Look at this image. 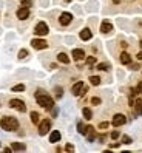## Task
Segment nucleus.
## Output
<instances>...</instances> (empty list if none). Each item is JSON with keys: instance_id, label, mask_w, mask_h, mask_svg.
<instances>
[{"instance_id": "nucleus-22", "label": "nucleus", "mask_w": 142, "mask_h": 153, "mask_svg": "<svg viewBox=\"0 0 142 153\" xmlns=\"http://www.w3.org/2000/svg\"><path fill=\"white\" fill-rule=\"evenodd\" d=\"M77 130H79V133H81V134H85L87 133V127L84 125V122H79L77 124Z\"/></svg>"}, {"instance_id": "nucleus-6", "label": "nucleus", "mask_w": 142, "mask_h": 153, "mask_svg": "<svg viewBox=\"0 0 142 153\" xmlns=\"http://www.w3.org/2000/svg\"><path fill=\"white\" fill-rule=\"evenodd\" d=\"M125 122H127V116L122 114V113H116L113 116V119H111V125H113V127H121V125H124Z\"/></svg>"}, {"instance_id": "nucleus-3", "label": "nucleus", "mask_w": 142, "mask_h": 153, "mask_svg": "<svg viewBox=\"0 0 142 153\" xmlns=\"http://www.w3.org/2000/svg\"><path fill=\"white\" fill-rule=\"evenodd\" d=\"M48 33H50V30H48V25L45 22H39L34 26V34L39 36V37H43V36H47Z\"/></svg>"}, {"instance_id": "nucleus-26", "label": "nucleus", "mask_w": 142, "mask_h": 153, "mask_svg": "<svg viewBox=\"0 0 142 153\" xmlns=\"http://www.w3.org/2000/svg\"><path fill=\"white\" fill-rule=\"evenodd\" d=\"M26 56H28V50H25V48H23V50L19 51V59H25Z\"/></svg>"}, {"instance_id": "nucleus-1", "label": "nucleus", "mask_w": 142, "mask_h": 153, "mask_svg": "<svg viewBox=\"0 0 142 153\" xmlns=\"http://www.w3.org/2000/svg\"><path fill=\"white\" fill-rule=\"evenodd\" d=\"M36 101H37V104L40 107H43V108H47V110H51L53 107H54V99L50 94H47L43 90H37V91H36Z\"/></svg>"}, {"instance_id": "nucleus-11", "label": "nucleus", "mask_w": 142, "mask_h": 153, "mask_svg": "<svg viewBox=\"0 0 142 153\" xmlns=\"http://www.w3.org/2000/svg\"><path fill=\"white\" fill-rule=\"evenodd\" d=\"M82 88H84V82H82V80H79V82H76L73 87H71V93H73V96H81V93H82Z\"/></svg>"}, {"instance_id": "nucleus-25", "label": "nucleus", "mask_w": 142, "mask_h": 153, "mask_svg": "<svg viewBox=\"0 0 142 153\" xmlns=\"http://www.w3.org/2000/svg\"><path fill=\"white\" fill-rule=\"evenodd\" d=\"M133 142V139L130 136H127V134H124L122 136V144H127V146H130V144Z\"/></svg>"}, {"instance_id": "nucleus-24", "label": "nucleus", "mask_w": 142, "mask_h": 153, "mask_svg": "<svg viewBox=\"0 0 142 153\" xmlns=\"http://www.w3.org/2000/svg\"><path fill=\"white\" fill-rule=\"evenodd\" d=\"M108 68H110L108 64H97V67H96V70H99V71H106Z\"/></svg>"}, {"instance_id": "nucleus-35", "label": "nucleus", "mask_w": 142, "mask_h": 153, "mask_svg": "<svg viewBox=\"0 0 142 153\" xmlns=\"http://www.w3.org/2000/svg\"><path fill=\"white\" fill-rule=\"evenodd\" d=\"M111 2H113L114 5H119V3H121V0H111Z\"/></svg>"}, {"instance_id": "nucleus-5", "label": "nucleus", "mask_w": 142, "mask_h": 153, "mask_svg": "<svg viewBox=\"0 0 142 153\" xmlns=\"http://www.w3.org/2000/svg\"><path fill=\"white\" fill-rule=\"evenodd\" d=\"M50 130H51V119H42L39 122V134L45 136Z\"/></svg>"}, {"instance_id": "nucleus-14", "label": "nucleus", "mask_w": 142, "mask_h": 153, "mask_svg": "<svg viewBox=\"0 0 142 153\" xmlns=\"http://www.w3.org/2000/svg\"><path fill=\"white\" fill-rule=\"evenodd\" d=\"M119 60H121V64H124V65H130L131 64V56L128 54L127 51H122L121 56H119Z\"/></svg>"}, {"instance_id": "nucleus-21", "label": "nucleus", "mask_w": 142, "mask_h": 153, "mask_svg": "<svg viewBox=\"0 0 142 153\" xmlns=\"http://www.w3.org/2000/svg\"><path fill=\"white\" fill-rule=\"evenodd\" d=\"M141 105H142V102H141V101H136V104L133 105V107H135V113H136L138 116H139V114H142V107H141Z\"/></svg>"}, {"instance_id": "nucleus-2", "label": "nucleus", "mask_w": 142, "mask_h": 153, "mask_svg": "<svg viewBox=\"0 0 142 153\" xmlns=\"http://www.w3.org/2000/svg\"><path fill=\"white\" fill-rule=\"evenodd\" d=\"M19 121L17 118H13V116H3L2 119H0V127L6 131H17L19 130Z\"/></svg>"}, {"instance_id": "nucleus-38", "label": "nucleus", "mask_w": 142, "mask_h": 153, "mask_svg": "<svg viewBox=\"0 0 142 153\" xmlns=\"http://www.w3.org/2000/svg\"><path fill=\"white\" fill-rule=\"evenodd\" d=\"M0 146H2V142H0Z\"/></svg>"}, {"instance_id": "nucleus-36", "label": "nucleus", "mask_w": 142, "mask_h": 153, "mask_svg": "<svg viewBox=\"0 0 142 153\" xmlns=\"http://www.w3.org/2000/svg\"><path fill=\"white\" fill-rule=\"evenodd\" d=\"M50 67H51V70H56V68H57V65H56V64H51Z\"/></svg>"}, {"instance_id": "nucleus-31", "label": "nucleus", "mask_w": 142, "mask_h": 153, "mask_svg": "<svg viewBox=\"0 0 142 153\" xmlns=\"http://www.w3.org/2000/svg\"><path fill=\"white\" fill-rule=\"evenodd\" d=\"M62 94H64V90H62V88H56V97H62Z\"/></svg>"}, {"instance_id": "nucleus-4", "label": "nucleus", "mask_w": 142, "mask_h": 153, "mask_svg": "<svg viewBox=\"0 0 142 153\" xmlns=\"http://www.w3.org/2000/svg\"><path fill=\"white\" fill-rule=\"evenodd\" d=\"M10 107L17 111H20V113H25L26 111V104L22 101V99H11L10 101Z\"/></svg>"}, {"instance_id": "nucleus-15", "label": "nucleus", "mask_w": 142, "mask_h": 153, "mask_svg": "<svg viewBox=\"0 0 142 153\" xmlns=\"http://www.w3.org/2000/svg\"><path fill=\"white\" fill-rule=\"evenodd\" d=\"M57 60L60 62V64H65V65H68L71 59H70V56L67 54V53L62 51V53H59V54H57Z\"/></svg>"}, {"instance_id": "nucleus-12", "label": "nucleus", "mask_w": 142, "mask_h": 153, "mask_svg": "<svg viewBox=\"0 0 142 153\" xmlns=\"http://www.w3.org/2000/svg\"><path fill=\"white\" fill-rule=\"evenodd\" d=\"M111 31H113V23L108 22V20H104V22L101 23V33H102V34H108V33H111Z\"/></svg>"}, {"instance_id": "nucleus-29", "label": "nucleus", "mask_w": 142, "mask_h": 153, "mask_svg": "<svg viewBox=\"0 0 142 153\" xmlns=\"http://www.w3.org/2000/svg\"><path fill=\"white\" fill-rule=\"evenodd\" d=\"M94 62H96V57H94V56H90V57H87V64H88V65H93Z\"/></svg>"}, {"instance_id": "nucleus-33", "label": "nucleus", "mask_w": 142, "mask_h": 153, "mask_svg": "<svg viewBox=\"0 0 142 153\" xmlns=\"http://www.w3.org/2000/svg\"><path fill=\"white\" fill-rule=\"evenodd\" d=\"M65 150H67V152H74V147L71 146V144H67V146H65Z\"/></svg>"}, {"instance_id": "nucleus-27", "label": "nucleus", "mask_w": 142, "mask_h": 153, "mask_svg": "<svg viewBox=\"0 0 142 153\" xmlns=\"http://www.w3.org/2000/svg\"><path fill=\"white\" fill-rule=\"evenodd\" d=\"M20 3L23 5V6H33V0H20Z\"/></svg>"}, {"instance_id": "nucleus-7", "label": "nucleus", "mask_w": 142, "mask_h": 153, "mask_svg": "<svg viewBox=\"0 0 142 153\" xmlns=\"http://www.w3.org/2000/svg\"><path fill=\"white\" fill-rule=\"evenodd\" d=\"M31 47L34 50H47L48 48V42L45 39H39V37H36L31 40Z\"/></svg>"}, {"instance_id": "nucleus-19", "label": "nucleus", "mask_w": 142, "mask_h": 153, "mask_svg": "<svg viewBox=\"0 0 142 153\" xmlns=\"http://www.w3.org/2000/svg\"><path fill=\"white\" fill-rule=\"evenodd\" d=\"M30 116H31V122H33V124L37 125V124L40 122V114H39L37 111H31V113H30Z\"/></svg>"}, {"instance_id": "nucleus-10", "label": "nucleus", "mask_w": 142, "mask_h": 153, "mask_svg": "<svg viewBox=\"0 0 142 153\" xmlns=\"http://www.w3.org/2000/svg\"><path fill=\"white\" fill-rule=\"evenodd\" d=\"M71 56H73V59H74L76 62L84 60V59H85V51H84L82 48H74L73 51H71Z\"/></svg>"}, {"instance_id": "nucleus-37", "label": "nucleus", "mask_w": 142, "mask_h": 153, "mask_svg": "<svg viewBox=\"0 0 142 153\" xmlns=\"http://www.w3.org/2000/svg\"><path fill=\"white\" fill-rule=\"evenodd\" d=\"M139 47H141V50H142V40L139 42Z\"/></svg>"}, {"instance_id": "nucleus-32", "label": "nucleus", "mask_w": 142, "mask_h": 153, "mask_svg": "<svg viewBox=\"0 0 142 153\" xmlns=\"http://www.w3.org/2000/svg\"><path fill=\"white\" fill-rule=\"evenodd\" d=\"M108 125H110L108 122H101V124H99V128H101V130H104V128H108Z\"/></svg>"}, {"instance_id": "nucleus-8", "label": "nucleus", "mask_w": 142, "mask_h": 153, "mask_svg": "<svg viewBox=\"0 0 142 153\" xmlns=\"http://www.w3.org/2000/svg\"><path fill=\"white\" fill-rule=\"evenodd\" d=\"M71 20H73V14H71V13H62L60 17H59V23H60L62 26L70 25Z\"/></svg>"}, {"instance_id": "nucleus-9", "label": "nucleus", "mask_w": 142, "mask_h": 153, "mask_svg": "<svg viewBox=\"0 0 142 153\" xmlns=\"http://www.w3.org/2000/svg\"><path fill=\"white\" fill-rule=\"evenodd\" d=\"M16 16H17V19H20V20L28 19V17H30V8H28V6L19 8V10H17V13H16Z\"/></svg>"}, {"instance_id": "nucleus-30", "label": "nucleus", "mask_w": 142, "mask_h": 153, "mask_svg": "<svg viewBox=\"0 0 142 153\" xmlns=\"http://www.w3.org/2000/svg\"><path fill=\"white\" fill-rule=\"evenodd\" d=\"M121 136V133L118 131V130H114V131H111V139H118Z\"/></svg>"}, {"instance_id": "nucleus-20", "label": "nucleus", "mask_w": 142, "mask_h": 153, "mask_svg": "<svg viewBox=\"0 0 142 153\" xmlns=\"http://www.w3.org/2000/svg\"><path fill=\"white\" fill-rule=\"evenodd\" d=\"M101 80H102V79H101L99 76H90V84L94 85V87L99 85V84H101Z\"/></svg>"}, {"instance_id": "nucleus-16", "label": "nucleus", "mask_w": 142, "mask_h": 153, "mask_svg": "<svg viewBox=\"0 0 142 153\" xmlns=\"http://www.w3.org/2000/svg\"><path fill=\"white\" fill-rule=\"evenodd\" d=\"M59 141H60V131L53 130V131H51V134H50V142L56 144V142H59Z\"/></svg>"}, {"instance_id": "nucleus-18", "label": "nucleus", "mask_w": 142, "mask_h": 153, "mask_svg": "<svg viewBox=\"0 0 142 153\" xmlns=\"http://www.w3.org/2000/svg\"><path fill=\"white\" fill-rule=\"evenodd\" d=\"M11 149L13 150H17V152H22V150L26 149V146H25V144H22V142H11Z\"/></svg>"}, {"instance_id": "nucleus-13", "label": "nucleus", "mask_w": 142, "mask_h": 153, "mask_svg": "<svg viewBox=\"0 0 142 153\" xmlns=\"http://www.w3.org/2000/svg\"><path fill=\"white\" fill-rule=\"evenodd\" d=\"M79 37H81L82 40H85V42H87V40H90V39L93 37V33H91V30H90V28H84L81 33H79Z\"/></svg>"}, {"instance_id": "nucleus-23", "label": "nucleus", "mask_w": 142, "mask_h": 153, "mask_svg": "<svg viewBox=\"0 0 142 153\" xmlns=\"http://www.w3.org/2000/svg\"><path fill=\"white\" fill-rule=\"evenodd\" d=\"M11 90H13V91H25V85H23V84H17V85H14Z\"/></svg>"}, {"instance_id": "nucleus-28", "label": "nucleus", "mask_w": 142, "mask_h": 153, "mask_svg": "<svg viewBox=\"0 0 142 153\" xmlns=\"http://www.w3.org/2000/svg\"><path fill=\"white\" fill-rule=\"evenodd\" d=\"M101 97H91V104L93 105H101Z\"/></svg>"}, {"instance_id": "nucleus-34", "label": "nucleus", "mask_w": 142, "mask_h": 153, "mask_svg": "<svg viewBox=\"0 0 142 153\" xmlns=\"http://www.w3.org/2000/svg\"><path fill=\"white\" fill-rule=\"evenodd\" d=\"M136 57H138V60H142V51H139V53H138Z\"/></svg>"}, {"instance_id": "nucleus-17", "label": "nucleus", "mask_w": 142, "mask_h": 153, "mask_svg": "<svg viewBox=\"0 0 142 153\" xmlns=\"http://www.w3.org/2000/svg\"><path fill=\"white\" fill-rule=\"evenodd\" d=\"M82 114H84V118H85L87 121L93 119V111H91V108H88V107H85V108H82Z\"/></svg>"}]
</instances>
